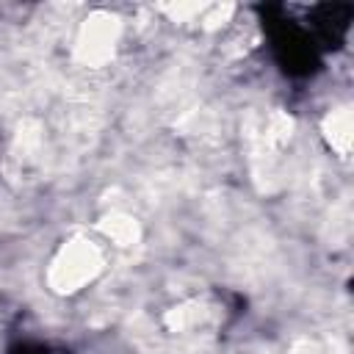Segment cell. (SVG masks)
<instances>
[{"mask_svg": "<svg viewBox=\"0 0 354 354\" xmlns=\"http://www.w3.org/2000/svg\"><path fill=\"white\" fill-rule=\"evenodd\" d=\"M102 266H105V257L100 246L83 235H75L64 241L55 257L50 260L47 285L58 296H72L86 285H91L102 274Z\"/></svg>", "mask_w": 354, "mask_h": 354, "instance_id": "1", "label": "cell"}, {"mask_svg": "<svg viewBox=\"0 0 354 354\" xmlns=\"http://www.w3.org/2000/svg\"><path fill=\"white\" fill-rule=\"evenodd\" d=\"M122 36V19L111 11H91L75 36V61L88 69H100L111 64L116 55V44Z\"/></svg>", "mask_w": 354, "mask_h": 354, "instance_id": "2", "label": "cell"}, {"mask_svg": "<svg viewBox=\"0 0 354 354\" xmlns=\"http://www.w3.org/2000/svg\"><path fill=\"white\" fill-rule=\"evenodd\" d=\"M321 133H324V141L329 144V149H335L337 155L346 158L354 147V111H351V105L332 108L321 122Z\"/></svg>", "mask_w": 354, "mask_h": 354, "instance_id": "3", "label": "cell"}, {"mask_svg": "<svg viewBox=\"0 0 354 354\" xmlns=\"http://www.w3.org/2000/svg\"><path fill=\"white\" fill-rule=\"evenodd\" d=\"M213 318V310L199 301V299H188L183 304H174L171 310H166L163 315V326L169 332H194L199 326H205Z\"/></svg>", "mask_w": 354, "mask_h": 354, "instance_id": "4", "label": "cell"}, {"mask_svg": "<svg viewBox=\"0 0 354 354\" xmlns=\"http://www.w3.org/2000/svg\"><path fill=\"white\" fill-rule=\"evenodd\" d=\"M100 230H102V235L111 243H116L122 249H130V246H136L141 241V224H138V218H133L130 213H122V210L105 213L100 218Z\"/></svg>", "mask_w": 354, "mask_h": 354, "instance_id": "5", "label": "cell"}, {"mask_svg": "<svg viewBox=\"0 0 354 354\" xmlns=\"http://www.w3.org/2000/svg\"><path fill=\"white\" fill-rule=\"evenodd\" d=\"M293 127H296V122L288 111H271L263 122V130H260L263 133V147H268V149L288 147V141L293 138Z\"/></svg>", "mask_w": 354, "mask_h": 354, "instance_id": "6", "label": "cell"}, {"mask_svg": "<svg viewBox=\"0 0 354 354\" xmlns=\"http://www.w3.org/2000/svg\"><path fill=\"white\" fill-rule=\"evenodd\" d=\"M235 14V6L232 3H207L199 22L205 30H218L224 22H230V17Z\"/></svg>", "mask_w": 354, "mask_h": 354, "instance_id": "7", "label": "cell"}, {"mask_svg": "<svg viewBox=\"0 0 354 354\" xmlns=\"http://www.w3.org/2000/svg\"><path fill=\"white\" fill-rule=\"evenodd\" d=\"M205 6H207V3H163L160 11L169 14L171 22H194V19L202 17Z\"/></svg>", "mask_w": 354, "mask_h": 354, "instance_id": "8", "label": "cell"}, {"mask_svg": "<svg viewBox=\"0 0 354 354\" xmlns=\"http://www.w3.org/2000/svg\"><path fill=\"white\" fill-rule=\"evenodd\" d=\"M288 354H324V348H321V343H318V340L301 337V340H296V343L290 346V351H288Z\"/></svg>", "mask_w": 354, "mask_h": 354, "instance_id": "9", "label": "cell"}]
</instances>
